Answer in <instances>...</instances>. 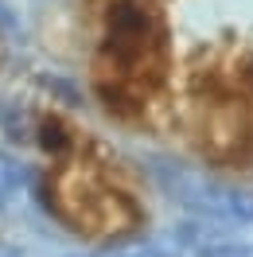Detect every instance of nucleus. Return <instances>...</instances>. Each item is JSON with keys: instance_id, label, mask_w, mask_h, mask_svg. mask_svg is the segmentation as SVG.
I'll list each match as a JSON object with an SVG mask.
<instances>
[{"instance_id": "f257e3e1", "label": "nucleus", "mask_w": 253, "mask_h": 257, "mask_svg": "<svg viewBox=\"0 0 253 257\" xmlns=\"http://www.w3.org/2000/svg\"><path fill=\"white\" fill-rule=\"evenodd\" d=\"M164 78H168L164 16L148 0H113L101 12L94 66V90L101 105L121 121H137L152 109V101L164 90Z\"/></svg>"}, {"instance_id": "f03ea898", "label": "nucleus", "mask_w": 253, "mask_h": 257, "mask_svg": "<svg viewBox=\"0 0 253 257\" xmlns=\"http://www.w3.org/2000/svg\"><path fill=\"white\" fill-rule=\"evenodd\" d=\"M55 148H59V168L47 176L51 207L90 238H117V234L137 230V222H141L137 199L101 164L94 148H78L66 137Z\"/></svg>"}]
</instances>
